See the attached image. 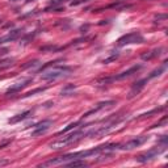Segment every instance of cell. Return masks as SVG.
<instances>
[{"label": "cell", "instance_id": "6da1fadb", "mask_svg": "<svg viewBox=\"0 0 168 168\" xmlns=\"http://www.w3.org/2000/svg\"><path fill=\"white\" fill-rule=\"evenodd\" d=\"M71 71L70 67H54L51 70H46L44 71V74L41 75V79L44 80H55L58 78H62V76H66Z\"/></svg>", "mask_w": 168, "mask_h": 168}, {"label": "cell", "instance_id": "7a4b0ae2", "mask_svg": "<svg viewBox=\"0 0 168 168\" xmlns=\"http://www.w3.org/2000/svg\"><path fill=\"white\" fill-rule=\"evenodd\" d=\"M81 135H83L81 131H75V133L67 135V137H64L63 139H60V141H57V142H54V143H51V145H50V147H51L53 150L63 148V147H66V146H69L71 143H74V142H76L78 139H80Z\"/></svg>", "mask_w": 168, "mask_h": 168}, {"label": "cell", "instance_id": "3957f363", "mask_svg": "<svg viewBox=\"0 0 168 168\" xmlns=\"http://www.w3.org/2000/svg\"><path fill=\"white\" fill-rule=\"evenodd\" d=\"M143 42V37L138 33V32H133V33L125 34L117 41V45L120 47H122L125 45H130V44H142Z\"/></svg>", "mask_w": 168, "mask_h": 168}, {"label": "cell", "instance_id": "277c9868", "mask_svg": "<svg viewBox=\"0 0 168 168\" xmlns=\"http://www.w3.org/2000/svg\"><path fill=\"white\" fill-rule=\"evenodd\" d=\"M163 150H164L163 147L162 148H154V150H151V151L139 155L137 158V160H138V162H141V163H146V162H148V160H152L154 158H156L159 154L163 152Z\"/></svg>", "mask_w": 168, "mask_h": 168}, {"label": "cell", "instance_id": "5b68a950", "mask_svg": "<svg viewBox=\"0 0 168 168\" xmlns=\"http://www.w3.org/2000/svg\"><path fill=\"white\" fill-rule=\"evenodd\" d=\"M146 141H147V137H137V138L131 139V141L126 142L121 148L122 150H133L135 147H139L141 145H143Z\"/></svg>", "mask_w": 168, "mask_h": 168}, {"label": "cell", "instance_id": "8992f818", "mask_svg": "<svg viewBox=\"0 0 168 168\" xmlns=\"http://www.w3.org/2000/svg\"><path fill=\"white\" fill-rule=\"evenodd\" d=\"M51 121L50 120H45V121H42V122H40V124H37L35 125V130L34 131H32V137H37V135H41V134H44L47 129L51 126Z\"/></svg>", "mask_w": 168, "mask_h": 168}, {"label": "cell", "instance_id": "52a82bcc", "mask_svg": "<svg viewBox=\"0 0 168 168\" xmlns=\"http://www.w3.org/2000/svg\"><path fill=\"white\" fill-rule=\"evenodd\" d=\"M147 78L146 79H142V80H139V81H137L134 85H133V88H131V91H130V93H129V99H133L134 96H137L139 92L142 91V89L145 88V85H146V83H147Z\"/></svg>", "mask_w": 168, "mask_h": 168}, {"label": "cell", "instance_id": "ba28073f", "mask_svg": "<svg viewBox=\"0 0 168 168\" xmlns=\"http://www.w3.org/2000/svg\"><path fill=\"white\" fill-rule=\"evenodd\" d=\"M138 70H141V64H138V66H133L131 69H129L127 71H124V72H121L120 75L114 76L113 79H114V80H121V79H125V78H127V76H130V75H133L134 72H137Z\"/></svg>", "mask_w": 168, "mask_h": 168}, {"label": "cell", "instance_id": "9c48e42d", "mask_svg": "<svg viewBox=\"0 0 168 168\" xmlns=\"http://www.w3.org/2000/svg\"><path fill=\"white\" fill-rule=\"evenodd\" d=\"M28 83H30V79L26 80V81H23V83H17V84H15V85H12V87H9L8 89H7V95H9V93H16V92L21 91L23 88L26 87Z\"/></svg>", "mask_w": 168, "mask_h": 168}, {"label": "cell", "instance_id": "30bf717a", "mask_svg": "<svg viewBox=\"0 0 168 168\" xmlns=\"http://www.w3.org/2000/svg\"><path fill=\"white\" fill-rule=\"evenodd\" d=\"M21 34H23V30H21V29H15V30L9 32V33L5 35L7 42H11V41H15V40H17V38H19Z\"/></svg>", "mask_w": 168, "mask_h": 168}, {"label": "cell", "instance_id": "8fae6325", "mask_svg": "<svg viewBox=\"0 0 168 168\" xmlns=\"http://www.w3.org/2000/svg\"><path fill=\"white\" fill-rule=\"evenodd\" d=\"M29 114H30V110H26V112H24V113L19 114V116H16V117H13V118H11V120H9V124H17V122H20V121H23V120L26 118Z\"/></svg>", "mask_w": 168, "mask_h": 168}, {"label": "cell", "instance_id": "7c38bea8", "mask_svg": "<svg viewBox=\"0 0 168 168\" xmlns=\"http://www.w3.org/2000/svg\"><path fill=\"white\" fill-rule=\"evenodd\" d=\"M64 166H67V167H85L87 163H85L84 160H80V159H74L72 162H70V163H64Z\"/></svg>", "mask_w": 168, "mask_h": 168}, {"label": "cell", "instance_id": "4fadbf2b", "mask_svg": "<svg viewBox=\"0 0 168 168\" xmlns=\"http://www.w3.org/2000/svg\"><path fill=\"white\" fill-rule=\"evenodd\" d=\"M160 50L162 49H159V50H154V51H150V53H147V54H143L142 55V59L143 60H150V59H152V58H155L156 55H159L160 54Z\"/></svg>", "mask_w": 168, "mask_h": 168}, {"label": "cell", "instance_id": "5bb4252c", "mask_svg": "<svg viewBox=\"0 0 168 168\" xmlns=\"http://www.w3.org/2000/svg\"><path fill=\"white\" fill-rule=\"evenodd\" d=\"M13 60H15V59H12V58L0 60V70H4V69H8V67H11L13 64Z\"/></svg>", "mask_w": 168, "mask_h": 168}, {"label": "cell", "instance_id": "9a60e30c", "mask_svg": "<svg viewBox=\"0 0 168 168\" xmlns=\"http://www.w3.org/2000/svg\"><path fill=\"white\" fill-rule=\"evenodd\" d=\"M78 125H79V122H72V124H70L69 126H66L63 129V130H60L59 133H58V135H63V134H66V133H69L70 130H72V129H75L78 126Z\"/></svg>", "mask_w": 168, "mask_h": 168}, {"label": "cell", "instance_id": "2e32d148", "mask_svg": "<svg viewBox=\"0 0 168 168\" xmlns=\"http://www.w3.org/2000/svg\"><path fill=\"white\" fill-rule=\"evenodd\" d=\"M163 71H164V66H162V67H159V69H156V70H154V71H152V72H151V74H150V75H148V78H147V79H151V78H155V76H159V75H160V74H162V72H163Z\"/></svg>", "mask_w": 168, "mask_h": 168}, {"label": "cell", "instance_id": "e0dca14e", "mask_svg": "<svg viewBox=\"0 0 168 168\" xmlns=\"http://www.w3.org/2000/svg\"><path fill=\"white\" fill-rule=\"evenodd\" d=\"M117 58H118V54H116V55H110L109 58H105L104 60H102V63H105V64H108V63H110V62H114Z\"/></svg>", "mask_w": 168, "mask_h": 168}, {"label": "cell", "instance_id": "ac0fdd59", "mask_svg": "<svg viewBox=\"0 0 168 168\" xmlns=\"http://www.w3.org/2000/svg\"><path fill=\"white\" fill-rule=\"evenodd\" d=\"M88 0H72V2L70 3V5L71 7H76V5H80V4H83V3H87Z\"/></svg>", "mask_w": 168, "mask_h": 168}, {"label": "cell", "instance_id": "d6986e66", "mask_svg": "<svg viewBox=\"0 0 168 168\" xmlns=\"http://www.w3.org/2000/svg\"><path fill=\"white\" fill-rule=\"evenodd\" d=\"M54 50H58L57 46H44L41 47V51H54Z\"/></svg>", "mask_w": 168, "mask_h": 168}, {"label": "cell", "instance_id": "ffe728a7", "mask_svg": "<svg viewBox=\"0 0 168 168\" xmlns=\"http://www.w3.org/2000/svg\"><path fill=\"white\" fill-rule=\"evenodd\" d=\"M64 2V0H51V3L50 4L53 5V8H55L57 5H59V4H62V3Z\"/></svg>", "mask_w": 168, "mask_h": 168}, {"label": "cell", "instance_id": "44dd1931", "mask_svg": "<svg viewBox=\"0 0 168 168\" xmlns=\"http://www.w3.org/2000/svg\"><path fill=\"white\" fill-rule=\"evenodd\" d=\"M42 91H45V88H38V89H34V91H32V92H29V93H26V96H32V95L37 93V92H42Z\"/></svg>", "mask_w": 168, "mask_h": 168}, {"label": "cell", "instance_id": "7402d4cb", "mask_svg": "<svg viewBox=\"0 0 168 168\" xmlns=\"http://www.w3.org/2000/svg\"><path fill=\"white\" fill-rule=\"evenodd\" d=\"M5 42H7V38H5V35H4V37H0V45L5 44Z\"/></svg>", "mask_w": 168, "mask_h": 168}, {"label": "cell", "instance_id": "603a6c76", "mask_svg": "<svg viewBox=\"0 0 168 168\" xmlns=\"http://www.w3.org/2000/svg\"><path fill=\"white\" fill-rule=\"evenodd\" d=\"M8 145H9V141H7V142H4V143L0 145V148H4L5 146H8Z\"/></svg>", "mask_w": 168, "mask_h": 168}, {"label": "cell", "instance_id": "cb8c5ba5", "mask_svg": "<svg viewBox=\"0 0 168 168\" xmlns=\"http://www.w3.org/2000/svg\"><path fill=\"white\" fill-rule=\"evenodd\" d=\"M8 51V49H2L0 50V55H3V54H5V53Z\"/></svg>", "mask_w": 168, "mask_h": 168}, {"label": "cell", "instance_id": "d4e9b609", "mask_svg": "<svg viewBox=\"0 0 168 168\" xmlns=\"http://www.w3.org/2000/svg\"><path fill=\"white\" fill-rule=\"evenodd\" d=\"M156 19H158V20H164V19H167V16L166 15H160V16H158V17H156Z\"/></svg>", "mask_w": 168, "mask_h": 168}, {"label": "cell", "instance_id": "484cf974", "mask_svg": "<svg viewBox=\"0 0 168 168\" xmlns=\"http://www.w3.org/2000/svg\"><path fill=\"white\" fill-rule=\"evenodd\" d=\"M30 2H34V0H26V3H30Z\"/></svg>", "mask_w": 168, "mask_h": 168}, {"label": "cell", "instance_id": "4316f807", "mask_svg": "<svg viewBox=\"0 0 168 168\" xmlns=\"http://www.w3.org/2000/svg\"><path fill=\"white\" fill-rule=\"evenodd\" d=\"M11 2H19V0H11Z\"/></svg>", "mask_w": 168, "mask_h": 168}]
</instances>
